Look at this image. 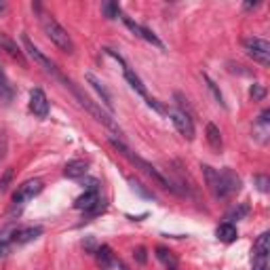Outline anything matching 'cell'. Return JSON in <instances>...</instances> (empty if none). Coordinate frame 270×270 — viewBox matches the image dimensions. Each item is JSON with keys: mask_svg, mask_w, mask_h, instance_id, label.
Here are the masks:
<instances>
[{"mask_svg": "<svg viewBox=\"0 0 270 270\" xmlns=\"http://www.w3.org/2000/svg\"><path fill=\"white\" fill-rule=\"evenodd\" d=\"M0 46H2V49H4L6 53L11 55V57H15V59H17L19 63H26V57H23L21 49H19V46L15 45V43L11 41V38L6 36V34H0Z\"/></svg>", "mask_w": 270, "mask_h": 270, "instance_id": "cell-16", "label": "cell"}, {"mask_svg": "<svg viewBox=\"0 0 270 270\" xmlns=\"http://www.w3.org/2000/svg\"><path fill=\"white\" fill-rule=\"evenodd\" d=\"M87 169H89V163L87 161H70L63 167V176L72 178V180H81L87 176Z\"/></svg>", "mask_w": 270, "mask_h": 270, "instance_id": "cell-14", "label": "cell"}, {"mask_svg": "<svg viewBox=\"0 0 270 270\" xmlns=\"http://www.w3.org/2000/svg\"><path fill=\"white\" fill-rule=\"evenodd\" d=\"M97 201H99V192H97V190H85V194H81L74 201V207L81 209V211H89Z\"/></svg>", "mask_w": 270, "mask_h": 270, "instance_id": "cell-15", "label": "cell"}, {"mask_svg": "<svg viewBox=\"0 0 270 270\" xmlns=\"http://www.w3.org/2000/svg\"><path fill=\"white\" fill-rule=\"evenodd\" d=\"M167 114H169L171 123L176 125V129L184 135L188 141L194 139V123H192V118H190V114L181 112V110H167Z\"/></svg>", "mask_w": 270, "mask_h": 270, "instance_id": "cell-6", "label": "cell"}, {"mask_svg": "<svg viewBox=\"0 0 270 270\" xmlns=\"http://www.w3.org/2000/svg\"><path fill=\"white\" fill-rule=\"evenodd\" d=\"M216 234H218V239L222 243H232L236 239V226L232 224V222H224V224L218 226Z\"/></svg>", "mask_w": 270, "mask_h": 270, "instance_id": "cell-18", "label": "cell"}, {"mask_svg": "<svg viewBox=\"0 0 270 270\" xmlns=\"http://www.w3.org/2000/svg\"><path fill=\"white\" fill-rule=\"evenodd\" d=\"M34 9L41 11V26H43V30H45V34L51 38V43L57 45L61 51L74 53V43H72V38H70L68 32L57 23V19H55L53 15H49V13H43L41 4H34Z\"/></svg>", "mask_w": 270, "mask_h": 270, "instance_id": "cell-3", "label": "cell"}, {"mask_svg": "<svg viewBox=\"0 0 270 270\" xmlns=\"http://www.w3.org/2000/svg\"><path fill=\"white\" fill-rule=\"evenodd\" d=\"M13 87H11V83H9V78L4 76V72L0 70V101L2 104H11L13 101Z\"/></svg>", "mask_w": 270, "mask_h": 270, "instance_id": "cell-20", "label": "cell"}, {"mask_svg": "<svg viewBox=\"0 0 270 270\" xmlns=\"http://www.w3.org/2000/svg\"><path fill=\"white\" fill-rule=\"evenodd\" d=\"M81 184H83L85 190H97L99 181L95 180V178H81Z\"/></svg>", "mask_w": 270, "mask_h": 270, "instance_id": "cell-32", "label": "cell"}, {"mask_svg": "<svg viewBox=\"0 0 270 270\" xmlns=\"http://www.w3.org/2000/svg\"><path fill=\"white\" fill-rule=\"evenodd\" d=\"M268 251H270V234L268 232H262L258 239H256V245H253V253L268 256Z\"/></svg>", "mask_w": 270, "mask_h": 270, "instance_id": "cell-23", "label": "cell"}, {"mask_svg": "<svg viewBox=\"0 0 270 270\" xmlns=\"http://www.w3.org/2000/svg\"><path fill=\"white\" fill-rule=\"evenodd\" d=\"M253 270H268V256H260V253H253Z\"/></svg>", "mask_w": 270, "mask_h": 270, "instance_id": "cell-28", "label": "cell"}, {"mask_svg": "<svg viewBox=\"0 0 270 270\" xmlns=\"http://www.w3.org/2000/svg\"><path fill=\"white\" fill-rule=\"evenodd\" d=\"M125 78H127V83H129V87L135 91V93H139L141 97H148V93H146V87H144V83L139 81V76L133 72V70L129 68V66H125Z\"/></svg>", "mask_w": 270, "mask_h": 270, "instance_id": "cell-17", "label": "cell"}, {"mask_svg": "<svg viewBox=\"0 0 270 270\" xmlns=\"http://www.w3.org/2000/svg\"><path fill=\"white\" fill-rule=\"evenodd\" d=\"M243 46H245V51H247L249 57H253V61H258L260 66H264V68L270 66V43L268 41L249 36L243 41Z\"/></svg>", "mask_w": 270, "mask_h": 270, "instance_id": "cell-5", "label": "cell"}, {"mask_svg": "<svg viewBox=\"0 0 270 270\" xmlns=\"http://www.w3.org/2000/svg\"><path fill=\"white\" fill-rule=\"evenodd\" d=\"M41 192H43V181L41 180H28V181H23V184L17 188V192L13 194V203L23 205V203L32 201V198Z\"/></svg>", "mask_w": 270, "mask_h": 270, "instance_id": "cell-7", "label": "cell"}, {"mask_svg": "<svg viewBox=\"0 0 270 270\" xmlns=\"http://www.w3.org/2000/svg\"><path fill=\"white\" fill-rule=\"evenodd\" d=\"M95 258H97V264L101 266V270H108L110 266L114 264V258H112V249L108 245H101V247L95 249Z\"/></svg>", "mask_w": 270, "mask_h": 270, "instance_id": "cell-19", "label": "cell"}, {"mask_svg": "<svg viewBox=\"0 0 270 270\" xmlns=\"http://www.w3.org/2000/svg\"><path fill=\"white\" fill-rule=\"evenodd\" d=\"M203 176H205V181H207V188L209 192L216 196V198H226L228 194H234L241 190V178L236 176L232 169H213L209 165H203Z\"/></svg>", "mask_w": 270, "mask_h": 270, "instance_id": "cell-1", "label": "cell"}, {"mask_svg": "<svg viewBox=\"0 0 270 270\" xmlns=\"http://www.w3.org/2000/svg\"><path fill=\"white\" fill-rule=\"evenodd\" d=\"M253 184L258 186L260 192H268L270 190V180H268V176H264V173H258V176L253 178Z\"/></svg>", "mask_w": 270, "mask_h": 270, "instance_id": "cell-27", "label": "cell"}, {"mask_svg": "<svg viewBox=\"0 0 270 270\" xmlns=\"http://www.w3.org/2000/svg\"><path fill=\"white\" fill-rule=\"evenodd\" d=\"M207 141L213 150H222V133L213 123L207 125Z\"/></svg>", "mask_w": 270, "mask_h": 270, "instance_id": "cell-22", "label": "cell"}, {"mask_svg": "<svg viewBox=\"0 0 270 270\" xmlns=\"http://www.w3.org/2000/svg\"><path fill=\"white\" fill-rule=\"evenodd\" d=\"M30 110L38 118H46V114H49V99H46V95H45L43 89H32V93H30Z\"/></svg>", "mask_w": 270, "mask_h": 270, "instance_id": "cell-10", "label": "cell"}, {"mask_svg": "<svg viewBox=\"0 0 270 270\" xmlns=\"http://www.w3.org/2000/svg\"><path fill=\"white\" fill-rule=\"evenodd\" d=\"M85 247L89 249V251H95V241L93 239H87V243H85Z\"/></svg>", "mask_w": 270, "mask_h": 270, "instance_id": "cell-37", "label": "cell"}, {"mask_svg": "<svg viewBox=\"0 0 270 270\" xmlns=\"http://www.w3.org/2000/svg\"><path fill=\"white\" fill-rule=\"evenodd\" d=\"M6 9V4H0V11H4Z\"/></svg>", "mask_w": 270, "mask_h": 270, "instance_id": "cell-40", "label": "cell"}, {"mask_svg": "<svg viewBox=\"0 0 270 270\" xmlns=\"http://www.w3.org/2000/svg\"><path fill=\"white\" fill-rule=\"evenodd\" d=\"M87 83H89V85L93 87V89L97 91V95L101 97V101H104V106L110 110V112H112V110H114V106H112V95L108 93V89H106L104 85H101L99 78L95 76V74H91V72H89V74H87Z\"/></svg>", "mask_w": 270, "mask_h": 270, "instance_id": "cell-13", "label": "cell"}, {"mask_svg": "<svg viewBox=\"0 0 270 270\" xmlns=\"http://www.w3.org/2000/svg\"><path fill=\"white\" fill-rule=\"evenodd\" d=\"M146 104H148L150 108H154V110H156V112H161V114H167V110H165V106H161V104H158V101H156V99H152V97H146Z\"/></svg>", "mask_w": 270, "mask_h": 270, "instance_id": "cell-33", "label": "cell"}, {"mask_svg": "<svg viewBox=\"0 0 270 270\" xmlns=\"http://www.w3.org/2000/svg\"><path fill=\"white\" fill-rule=\"evenodd\" d=\"M61 81H63V85H66L68 89H72V93L76 95V99L81 101V106H83V108L87 110V112H89V114H91V116L95 118V121H99L101 125H106L108 129H112V131H116V133H121V127H118V125H116V123L112 121V116H110V114H106L104 110H101V108H99L97 104H95V101H91V99L87 97L85 93H81V91H78L76 87H74V83L70 81V78L61 76Z\"/></svg>", "mask_w": 270, "mask_h": 270, "instance_id": "cell-4", "label": "cell"}, {"mask_svg": "<svg viewBox=\"0 0 270 270\" xmlns=\"http://www.w3.org/2000/svg\"><path fill=\"white\" fill-rule=\"evenodd\" d=\"M249 213V205L247 203H241L239 207H234L232 211H228L226 213V220H241V218H245Z\"/></svg>", "mask_w": 270, "mask_h": 270, "instance_id": "cell-24", "label": "cell"}, {"mask_svg": "<svg viewBox=\"0 0 270 270\" xmlns=\"http://www.w3.org/2000/svg\"><path fill=\"white\" fill-rule=\"evenodd\" d=\"M11 180H13V169L9 167V169H6V171L2 173V178H0V192H2V190H6V188H9Z\"/></svg>", "mask_w": 270, "mask_h": 270, "instance_id": "cell-31", "label": "cell"}, {"mask_svg": "<svg viewBox=\"0 0 270 270\" xmlns=\"http://www.w3.org/2000/svg\"><path fill=\"white\" fill-rule=\"evenodd\" d=\"M156 258L163 262L167 270H178V258L173 256V253L169 249L165 247H156Z\"/></svg>", "mask_w": 270, "mask_h": 270, "instance_id": "cell-21", "label": "cell"}, {"mask_svg": "<svg viewBox=\"0 0 270 270\" xmlns=\"http://www.w3.org/2000/svg\"><path fill=\"white\" fill-rule=\"evenodd\" d=\"M43 234V226H28V228H21V230H15L11 234V241L15 245H26L30 241L38 239Z\"/></svg>", "mask_w": 270, "mask_h": 270, "instance_id": "cell-12", "label": "cell"}, {"mask_svg": "<svg viewBox=\"0 0 270 270\" xmlns=\"http://www.w3.org/2000/svg\"><path fill=\"white\" fill-rule=\"evenodd\" d=\"M118 268H121V270H129V268H127V266L123 264V262H121V264H118Z\"/></svg>", "mask_w": 270, "mask_h": 270, "instance_id": "cell-39", "label": "cell"}, {"mask_svg": "<svg viewBox=\"0 0 270 270\" xmlns=\"http://www.w3.org/2000/svg\"><path fill=\"white\" fill-rule=\"evenodd\" d=\"M131 186H133V190H137V192L141 194V196H146V198H154V194H150V192H146L144 190V186L139 184V181H135V180H131Z\"/></svg>", "mask_w": 270, "mask_h": 270, "instance_id": "cell-34", "label": "cell"}, {"mask_svg": "<svg viewBox=\"0 0 270 270\" xmlns=\"http://www.w3.org/2000/svg\"><path fill=\"white\" fill-rule=\"evenodd\" d=\"M104 209H106V201H104V198H99V201L95 203L89 211H85V213H87V216H89V218H95V216H99V213L104 211Z\"/></svg>", "mask_w": 270, "mask_h": 270, "instance_id": "cell-30", "label": "cell"}, {"mask_svg": "<svg viewBox=\"0 0 270 270\" xmlns=\"http://www.w3.org/2000/svg\"><path fill=\"white\" fill-rule=\"evenodd\" d=\"M21 43H23V46H26V51H28V55H30L32 59H36V61L41 63V66H43V68L46 70V72L55 74V76H57L59 81H61V74H59V70L55 68V63H53V61H51L49 57H45V55H43L41 51L36 49V46H34V43H32L30 38H28V34H21Z\"/></svg>", "mask_w": 270, "mask_h": 270, "instance_id": "cell-8", "label": "cell"}, {"mask_svg": "<svg viewBox=\"0 0 270 270\" xmlns=\"http://www.w3.org/2000/svg\"><path fill=\"white\" fill-rule=\"evenodd\" d=\"M249 95H251V97L256 99V101H262V99L266 97V89H264L262 85H253L251 89H249Z\"/></svg>", "mask_w": 270, "mask_h": 270, "instance_id": "cell-29", "label": "cell"}, {"mask_svg": "<svg viewBox=\"0 0 270 270\" xmlns=\"http://www.w3.org/2000/svg\"><path fill=\"white\" fill-rule=\"evenodd\" d=\"M123 21H125V26L129 28L135 36H139V38H144L146 43H150V45H154V46H158V49H163V43H161V38H158L152 30H148V28H144V26H139V23H135L131 17H123Z\"/></svg>", "mask_w": 270, "mask_h": 270, "instance_id": "cell-9", "label": "cell"}, {"mask_svg": "<svg viewBox=\"0 0 270 270\" xmlns=\"http://www.w3.org/2000/svg\"><path fill=\"white\" fill-rule=\"evenodd\" d=\"M6 253H9V245H6L4 241H0V258H4Z\"/></svg>", "mask_w": 270, "mask_h": 270, "instance_id": "cell-36", "label": "cell"}, {"mask_svg": "<svg viewBox=\"0 0 270 270\" xmlns=\"http://www.w3.org/2000/svg\"><path fill=\"white\" fill-rule=\"evenodd\" d=\"M243 6H245V9L249 11V9H256V6H258V2H245Z\"/></svg>", "mask_w": 270, "mask_h": 270, "instance_id": "cell-38", "label": "cell"}, {"mask_svg": "<svg viewBox=\"0 0 270 270\" xmlns=\"http://www.w3.org/2000/svg\"><path fill=\"white\" fill-rule=\"evenodd\" d=\"M110 144H112L116 150H118V152H121L125 158H127V161H131L135 167H139V169L141 171H144V173H148V176L150 178H152L154 181H156V184H161L163 188H169V190H173V192H178V188L176 186H173L171 184V181L169 180H167L165 176H163V173L161 171H158L156 169V167L152 165V163H148V161H144V158H141V156H137V154H133L131 152V150L129 148H127L125 144H123V141H118V139H114V137H110Z\"/></svg>", "mask_w": 270, "mask_h": 270, "instance_id": "cell-2", "label": "cell"}, {"mask_svg": "<svg viewBox=\"0 0 270 270\" xmlns=\"http://www.w3.org/2000/svg\"><path fill=\"white\" fill-rule=\"evenodd\" d=\"M135 260H137L139 262V264H146V249L144 247H137V249H135Z\"/></svg>", "mask_w": 270, "mask_h": 270, "instance_id": "cell-35", "label": "cell"}, {"mask_svg": "<svg viewBox=\"0 0 270 270\" xmlns=\"http://www.w3.org/2000/svg\"><path fill=\"white\" fill-rule=\"evenodd\" d=\"M101 11H104V15L108 19H116L118 15H121V6H118L116 2H104L101 4Z\"/></svg>", "mask_w": 270, "mask_h": 270, "instance_id": "cell-26", "label": "cell"}, {"mask_svg": "<svg viewBox=\"0 0 270 270\" xmlns=\"http://www.w3.org/2000/svg\"><path fill=\"white\" fill-rule=\"evenodd\" d=\"M203 81H205V83H207V87H209V91L213 93V97H216V101H218V104H222V106H226V104H224V95H222V91L218 89V85H216V83H213V81H211V78H209L207 74H203Z\"/></svg>", "mask_w": 270, "mask_h": 270, "instance_id": "cell-25", "label": "cell"}, {"mask_svg": "<svg viewBox=\"0 0 270 270\" xmlns=\"http://www.w3.org/2000/svg\"><path fill=\"white\" fill-rule=\"evenodd\" d=\"M270 110L266 108L264 112H262L260 116H258V121H256V125H253V137H256L260 144H266L268 141V135H270Z\"/></svg>", "mask_w": 270, "mask_h": 270, "instance_id": "cell-11", "label": "cell"}]
</instances>
